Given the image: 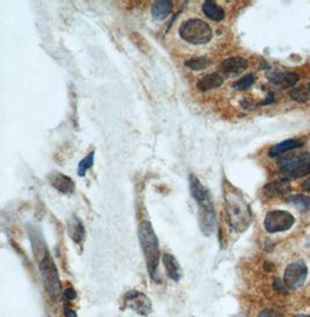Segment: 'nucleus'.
<instances>
[{"label": "nucleus", "mask_w": 310, "mask_h": 317, "mask_svg": "<svg viewBox=\"0 0 310 317\" xmlns=\"http://www.w3.org/2000/svg\"><path fill=\"white\" fill-rule=\"evenodd\" d=\"M125 302L127 307L133 309L134 311H136L137 314L142 316L149 315L151 310H152L151 309L150 300L143 293L140 292L132 291L127 293L125 296Z\"/></svg>", "instance_id": "nucleus-9"}, {"label": "nucleus", "mask_w": 310, "mask_h": 317, "mask_svg": "<svg viewBox=\"0 0 310 317\" xmlns=\"http://www.w3.org/2000/svg\"><path fill=\"white\" fill-rule=\"evenodd\" d=\"M269 83L278 88H291L299 82L300 76L295 72L273 71L267 75Z\"/></svg>", "instance_id": "nucleus-10"}, {"label": "nucleus", "mask_w": 310, "mask_h": 317, "mask_svg": "<svg viewBox=\"0 0 310 317\" xmlns=\"http://www.w3.org/2000/svg\"><path fill=\"white\" fill-rule=\"evenodd\" d=\"M179 35L182 40L190 44H206L212 40L213 31L208 23L202 21L200 19H189L187 21L182 22L179 28Z\"/></svg>", "instance_id": "nucleus-6"}, {"label": "nucleus", "mask_w": 310, "mask_h": 317, "mask_svg": "<svg viewBox=\"0 0 310 317\" xmlns=\"http://www.w3.org/2000/svg\"><path fill=\"white\" fill-rule=\"evenodd\" d=\"M248 67V62L243 57L235 56V57H229L224 59L221 63L220 70L222 75L225 76H236L243 72Z\"/></svg>", "instance_id": "nucleus-11"}, {"label": "nucleus", "mask_w": 310, "mask_h": 317, "mask_svg": "<svg viewBox=\"0 0 310 317\" xmlns=\"http://www.w3.org/2000/svg\"><path fill=\"white\" fill-rule=\"evenodd\" d=\"M274 290L278 293H281V294H286L288 292V286L281 279H276V281H274Z\"/></svg>", "instance_id": "nucleus-25"}, {"label": "nucleus", "mask_w": 310, "mask_h": 317, "mask_svg": "<svg viewBox=\"0 0 310 317\" xmlns=\"http://www.w3.org/2000/svg\"><path fill=\"white\" fill-rule=\"evenodd\" d=\"M224 82L223 75L221 74H208L204 76V77L199 79V82L197 84L198 88L202 92H207L210 90H214V88L220 87Z\"/></svg>", "instance_id": "nucleus-14"}, {"label": "nucleus", "mask_w": 310, "mask_h": 317, "mask_svg": "<svg viewBox=\"0 0 310 317\" xmlns=\"http://www.w3.org/2000/svg\"><path fill=\"white\" fill-rule=\"evenodd\" d=\"M163 262H164L166 272L170 279H172L173 281L178 283L181 279L182 272L180 268V265L177 262V259L171 254H164L163 255Z\"/></svg>", "instance_id": "nucleus-15"}, {"label": "nucleus", "mask_w": 310, "mask_h": 317, "mask_svg": "<svg viewBox=\"0 0 310 317\" xmlns=\"http://www.w3.org/2000/svg\"><path fill=\"white\" fill-rule=\"evenodd\" d=\"M94 155H95L94 151H91L85 158H83L81 160V163H79V165H78V175L79 177H85L87 170L93 166Z\"/></svg>", "instance_id": "nucleus-21"}, {"label": "nucleus", "mask_w": 310, "mask_h": 317, "mask_svg": "<svg viewBox=\"0 0 310 317\" xmlns=\"http://www.w3.org/2000/svg\"><path fill=\"white\" fill-rule=\"evenodd\" d=\"M274 101V98L272 94H268L267 98H266L263 102H261V105H268V103H272Z\"/></svg>", "instance_id": "nucleus-29"}, {"label": "nucleus", "mask_w": 310, "mask_h": 317, "mask_svg": "<svg viewBox=\"0 0 310 317\" xmlns=\"http://www.w3.org/2000/svg\"><path fill=\"white\" fill-rule=\"evenodd\" d=\"M307 245H308V246H310V238L308 239V244H307Z\"/></svg>", "instance_id": "nucleus-33"}, {"label": "nucleus", "mask_w": 310, "mask_h": 317, "mask_svg": "<svg viewBox=\"0 0 310 317\" xmlns=\"http://www.w3.org/2000/svg\"><path fill=\"white\" fill-rule=\"evenodd\" d=\"M259 317H284L279 310L276 309H265L259 314Z\"/></svg>", "instance_id": "nucleus-26"}, {"label": "nucleus", "mask_w": 310, "mask_h": 317, "mask_svg": "<svg viewBox=\"0 0 310 317\" xmlns=\"http://www.w3.org/2000/svg\"><path fill=\"white\" fill-rule=\"evenodd\" d=\"M295 219L291 213L285 210H272L267 213L264 221V227L269 234H276L291 229Z\"/></svg>", "instance_id": "nucleus-7"}, {"label": "nucleus", "mask_w": 310, "mask_h": 317, "mask_svg": "<svg viewBox=\"0 0 310 317\" xmlns=\"http://www.w3.org/2000/svg\"><path fill=\"white\" fill-rule=\"evenodd\" d=\"M224 202L230 226L236 232H244L252 223V213L243 194L236 187L225 183Z\"/></svg>", "instance_id": "nucleus-1"}, {"label": "nucleus", "mask_w": 310, "mask_h": 317, "mask_svg": "<svg viewBox=\"0 0 310 317\" xmlns=\"http://www.w3.org/2000/svg\"><path fill=\"white\" fill-rule=\"evenodd\" d=\"M172 11V3L168 2V0H161V2H156L152 5L151 9V14H152L153 19L163 20L169 17V14Z\"/></svg>", "instance_id": "nucleus-18"}, {"label": "nucleus", "mask_w": 310, "mask_h": 317, "mask_svg": "<svg viewBox=\"0 0 310 317\" xmlns=\"http://www.w3.org/2000/svg\"><path fill=\"white\" fill-rule=\"evenodd\" d=\"M48 180L51 184V186L56 188L57 191L63 194H72L74 191V183L73 180L64 175L59 172H53L48 175Z\"/></svg>", "instance_id": "nucleus-12"}, {"label": "nucleus", "mask_w": 310, "mask_h": 317, "mask_svg": "<svg viewBox=\"0 0 310 317\" xmlns=\"http://www.w3.org/2000/svg\"><path fill=\"white\" fill-rule=\"evenodd\" d=\"M289 202L301 210H308L310 208V199L304 195H294L289 199Z\"/></svg>", "instance_id": "nucleus-22"}, {"label": "nucleus", "mask_w": 310, "mask_h": 317, "mask_svg": "<svg viewBox=\"0 0 310 317\" xmlns=\"http://www.w3.org/2000/svg\"><path fill=\"white\" fill-rule=\"evenodd\" d=\"M279 173L282 180L297 179L310 173V152L293 155L282 158L279 163Z\"/></svg>", "instance_id": "nucleus-5"}, {"label": "nucleus", "mask_w": 310, "mask_h": 317, "mask_svg": "<svg viewBox=\"0 0 310 317\" xmlns=\"http://www.w3.org/2000/svg\"><path fill=\"white\" fill-rule=\"evenodd\" d=\"M302 144L303 143H302V141H300V139H295V138L286 139V141L272 147L268 151V156L271 158H277V157H279V156H281L282 154H285V152L302 147Z\"/></svg>", "instance_id": "nucleus-16"}, {"label": "nucleus", "mask_w": 310, "mask_h": 317, "mask_svg": "<svg viewBox=\"0 0 310 317\" xmlns=\"http://www.w3.org/2000/svg\"><path fill=\"white\" fill-rule=\"evenodd\" d=\"M289 95L297 102H305L309 99V92L302 87H294L289 91Z\"/></svg>", "instance_id": "nucleus-23"}, {"label": "nucleus", "mask_w": 310, "mask_h": 317, "mask_svg": "<svg viewBox=\"0 0 310 317\" xmlns=\"http://www.w3.org/2000/svg\"><path fill=\"white\" fill-rule=\"evenodd\" d=\"M138 240H140L143 255H144L149 274L154 281H158L156 273L161 257L160 242H158L152 226L148 221L142 222L138 228Z\"/></svg>", "instance_id": "nucleus-3"}, {"label": "nucleus", "mask_w": 310, "mask_h": 317, "mask_svg": "<svg viewBox=\"0 0 310 317\" xmlns=\"http://www.w3.org/2000/svg\"><path fill=\"white\" fill-rule=\"evenodd\" d=\"M308 276V267L303 260H296L292 264H289L285 271L284 281L287 285L288 288L296 290L303 286Z\"/></svg>", "instance_id": "nucleus-8"}, {"label": "nucleus", "mask_w": 310, "mask_h": 317, "mask_svg": "<svg viewBox=\"0 0 310 317\" xmlns=\"http://www.w3.org/2000/svg\"><path fill=\"white\" fill-rule=\"evenodd\" d=\"M289 187L286 180L281 182H274L265 187V192L271 196H284L288 193Z\"/></svg>", "instance_id": "nucleus-19"}, {"label": "nucleus", "mask_w": 310, "mask_h": 317, "mask_svg": "<svg viewBox=\"0 0 310 317\" xmlns=\"http://www.w3.org/2000/svg\"><path fill=\"white\" fill-rule=\"evenodd\" d=\"M64 315L65 317H77V312L71 309L69 304H64Z\"/></svg>", "instance_id": "nucleus-28"}, {"label": "nucleus", "mask_w": 310, "mask_h": 317, "mask_svg": "<svg viewBox=\"0 0 310 317\" xmlns=\"http://www.w3.org/2000/svg\"><path fill=\"white\" fill-rule=\"evenodd\" d=\"M308 92L310 93V82H309V84H308Z\"/></svg>", "instance_id": "nucleus-32"}, {"label": "nucleus", "mask_w": 310, "mask_h": 317, "mask_svg": "<svg viewBox=\"0 0 310 317\" xmlns=\"http://www.w3.org/2000/svg\"><path fill=\"white\" fill-rule=\"evenodd\" d=\"M302 188H303L304 191H310V178L304 180L303 184H302Z\"/></svg>", "instance_id": "nucleus-30"}, {"label": "nucleus", "mask_w": 310, "mask_h": 317, "mask_svg": "<svg viewBox=\"0 0 310 317\" xmlns=\"http://www.w3.org/2000/svg\"><path fill=\"white\" fill-rule=\"evenodd\" d=\"M66 231L67 235L70 236V238L72 239L74 243H82L83 239L85 238L84 224H83L81 219H78L77 216L74 215H72L69 220H67Z\"/></svg>", "instance_id": "nucleus-13"}, {"label": "nucleus", "mask_w": 310, "mask_h": 317, "mask_svg": "<svg viewBox=\"0 0 310 317\" xmlns=\"http://www.w3.org/2000/svg\"><path fill=\"white\" fill-rule=\"evenodd\" d=\"M64 296L67 301H72L77 298V293H75L73 288H67L64 292Z\"/></svg>", "instance_id": "nucleus-27"}, {"label": "nucleus", "mask_w": 310, "mask_h": 317, "mask_svg": "<svg viewBox=\"0 0 310 317\" xmlns=\"http://www.w3.org/2000/svg\"><path fill=\"white\" fill-rule=\"evenodd\" d=\"M189 187L193 199L196 200L199 208V226L202 234L210 236L215 229V208L214 202L207 187L202 185L198 177L194 174L189 175Z\"/></svg>", "instance_id": "nucleus-2"}, {"label": "nucleus", "mask_w": 310, "mask_h": 317, "mask_svg": "<svg viewBox=\"0 0 310 317\" xmlns=\"http://www.w3.org/2000/svg\"><path fill=\"white\" fill-rule=\"evenodd\" d=\"M38 267L46 292L50 296L51 300L57 302V301L61 300L62 296V285L61 281H59L56 265L54 263V259L48 254V251L40 258Z\"/></svg>", "instance_id": "nucleus-4"}, {"label": "nucleus", "mask_w": 310, "mask_h": 317, "mask_svg": "<svg viewBox=\"0 0 310 317\" xmlns=\"http://www.w3.org/2000/svg\"><path fill=\"white\" fill-rule=\"evenodd\" d=\"M254 83V76L253 75H246L241 79H238L236 83H234V87L237 90H246V88L251 87Z\"/></svg>", "instance_id": "nucleus-24"}, {"label": "nucleus", "mask_w": 310, "mask_h": 317, "mask_svg": "<svg viewBox=\"0 0 310 317\" xmlns=\"http://www.w3.org/2000/svg\"><path fill=\"white\" fill-rule=\"evenodd\" d=\"M202 12L207 18L215 22H220L224 19V11L214 2H205L202 5Z\"/></svg>", "instance_id": "nucleus-17"}, {"label": "nucleus", "mask_w": 310, "mask_h": 317, "mask_svg": "<svg viewBox=\"0 0 310 317\" xmlns=\"http://www.w3.org/2000/svg\"><path fill=\"white\" fill-rule=\"evenodd\" d=\"M210 64H212V62H210L209 58L201 56V57H196V58L189 59V61L185 63V65L190 70L200 71V70L207 69V67H208Z\"/></svg>", "instance_id": "nucleus-20"}, {"label": "nucleus", "mask_w": 310, "mask_h": 317, "mask_svg": "<svg viewBox=\"0 0 310 317\" xmlns=\"http://www.w3.org/2000/svg\"><path fill=\"white\" fill-rule=\"evenodd\" d=\"M294 317H310L309 315H296V316H294Z\"/></svg>", "instance_id": "nucleus-31"}]
</instances>
